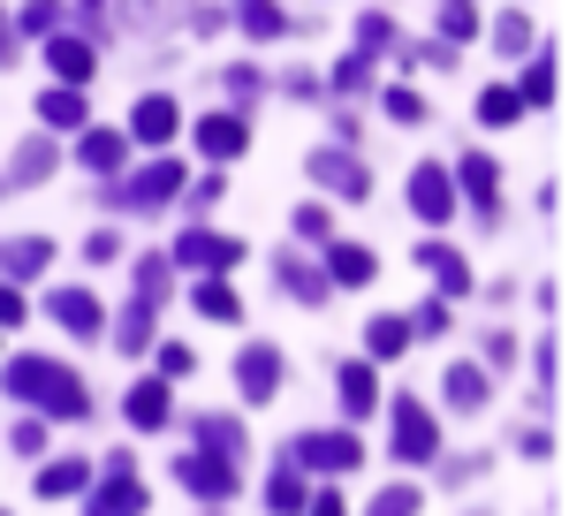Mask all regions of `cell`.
<instances>
[{"instance_id":"obj_12","label":"cell","mask_w":569,"mask_h":516,"mask_svg":"<svg viewBox=\"0 0 569 516\" xmlns=\"http://www.w3.org/2000/svg\"><path fill=\"white\" fill-rule=\"evenodd\" d=\"M53 319H61L69 335H99V327H107V311H99L91 289H53Z\"/></svg>"},{"instance_id":"obj_31","label":"cell","mask_w":569,"mask_h":516,"mask_svg":"<svg viewBox=\"0 0 569 516\" xmlns=\"http://www.w3.org/2000/svg\"><path fill=\"white\" fill-rule=\"evenodd\" d=\"M463 190H471L479 206H493V190H501V182H493V160H479V152H471V160H463Z\"/></svg>"},{"instance_id":"obj_5","label":"cell","mask_w":569,"mask_h":516,"mask_svg":"<svg viewBox=\"0 0 569 516\" xmlns=\"http://www.w3.org/2000/svg\"><path fill=\"white\" fill-rule=\"evenodd\" d=\"M289 456L311 464V472H357V433H305V440H289Z\"/></svg>"},{"instance_id":"obj_43","label":"cell","mask_w":569,"mask_h":516,"mask_svg":"<svg viewBox=\"0 0 569 516\" xmlns=\"http://www.w3.org/2000/svg\"><path fill=\"white\" fill-rule=\"evenodd\" d=\"M297 236H327V214L319 206H297Z\"/></svg>"},{"instance_id":"obj_4","label":"cell","mask_w":569,"mask_h":516,"mask_svg":"<svg viewBox=\"0 0 569 516\" xmlns=\"http://www.w3.org/2000/svg\"><path fill=\"white\" fill-rule=\"evenodd\" d=\"M305 168H311V182H327V190H342V198H365V190H372V168L350 160V152H335V145L305 152Z\"/></svg>"},{"instance_id":"obj_27","label":"cell","mask_w":569,"mask_h":516,"mask_svg":"<svg viewBox=\"0 0 569 516\" xmlns=\"http://www.w3.org/2000/svg\"><path fill=\"white\" fill-rule=\"evenodd\" d=\"M198 440H206V456H228V464L243 456V426H236V418H206Z\"/></svg>"},{"instance_id":"obj_30","label":"cell","mask_w":569,"mask_h":516,"mask_svg":"<svg viewBox=\"0 0 569 516\" xmlns=\"http://www.w3.org/2000/svg\"><path fill=\"white\" fill-rule=\"evenodd\" d=\"M281 289H289V297H305V304L327 297V281H319L311 266H297V258H281Z\"/></svg>"},{"instance_id":"obj_23","label":"cell","mask_w":569,"mask_h":516,"mask_svg":"<svg viewBox=\"0 0 569 516\" xmlns=\"http://www.w3.org/2000/svg\"><path fill=\"white\" fill-rule=\"evenodd\" d=\"M122 152H130V145H122L114 129H84V168L114 175V168H122Z\"/></svg>"},{"instance_id":"obj_25","label":"cell","mask_w":569,"mask_h":516,"mask_svg":"<svg viewBox=\"0 0 569 516\" xmlns=\"http://www.w3.org/2000/svg\"><path fill=\"white\" fill-rule=\"evenodd\" d=\"M327 266H335V281H350V289H365V281L380 274V266H372V251H357V244H335V258H327Z\"/></svg>"},{"instance_id":"obj_34","label":"cell","mask_w":569,"mask_h":516,"mask_svg":"<svg viewBox=\"0 0 569 516\" xmlns=\"http://www.w3.org/2000/svg\"><path fill=\"white\" fill-rule=\"evenodd\" d=\"M493 46H501V53H531V23L525 16H501V23H493Z\"/></svg>"},{"instance_id":"obj_41","label":"cell","mask_w":569,"mask_h":516,"mask_svg":"<svg viewBox=\"0 0 569 516\" xmlns=\"http://www.w3.org/2000/svg\"><path fill=\"white\" fill-rule=\"evenodd\" d=\"M190 365H198V357H190V349H182V343H168V349H160V373H168V380H182Z\"/></svg>"},{"instance_id":"obj_19","label":"cell","mask_w":569,"mask_h":516,"mask_svg":"<svg viewBox=\"0 0 569 516\" xmlns=\"http://www.w3.org/2000/svg\"><path fill=\"white\" fill-rule=\"evenodd\" d=\"M380 403V380H372V365H342V410L350 418H365Z\"/></svg>"},{"instance_id":"obj_35","label":"cell","mask_w":569,"mask_h":516,"mask_svg":"<svg viewBox=\"0 0 569 516\" xmlns=\"http://www.w3.org/2000/svg\"><path fill=\"white\" fill-rule=\"evenodd\" d=\"M372 85V53H350L342 69H335V91H365Z\"/></svg>"},{"instance_id":"obj_38","label":"cell","mask_w":569,"mask_h":516,"mask_svg":"<svg viewBox=\"0 0 569 516\" xmlns=\"http://www.w3.org/2000/svg\"><path fill=\"white\" fill-rule=\"evenodd\" d=\"M23 31H46V39H53V31H61V8H53V0H31V8H23Z\"/></svg>"},{"instance_id":"obj_16","label":"cell","mask_w":569,"mask_h":516,"mask_svg":"<svg viewBox=\"0 0 569 516\" xmlns=\"http://www.w3.org/2000/svg\"><path fill=\"white\" fill-rule=\"evenodd\" d=\"M198 145H206L213 160H236V152H243V122H236V115H206V122H198Z\"/></svg>"},{"instance_id":"obj_2","label":"cell","mask_w":569,"mask_h":516,"mask_svg":"<svg viewBox=\"0 0 569 516\" xmlns=\"http://www.w3.org/2000/svg\"><path fill=\"white\" fill-rule=\"evenodd\" d=\"M160 289H168V258H144V266H137V304L122 311V335H114L122 349L152 343V304H160Z\"/></svg>"},{"instance_id":"obj_20","label":"cell","mask_w":569,"mask_h":516,"mask_svg":"<svg viewBox=\"0 0 569 516\" xmlns=\"http://www.w3.org/2000/svg\"><path fill=\"white\" fill-rule=\"evenodd\" d=\"M236 23H243L251 39H281V31H289V16H281L273 0H236Z\"/></svg>"},{"instance_id":"obj_29","label":"cell","mask_w":569,"mask_h":516,"mask_svg":"<svg viewBox=\"0 0 569 516\" xmlns=\"http://www.w3.org/2000/svg\"><path fill=\"white\" fill-rule=\"evenodd\" d=\"M517 115H525V99H517V91H479V122L486 129H509Z\"/></svg>"},{"instance_id":"obj_39","label":"cell","mask_w":569,"mask_h":516,"mask_svg":"<svg viewBox=\"0 0 569 516\" xmlns=\"http://www.w3.org/2000/svg\"><path fill=\"white\" fill-rule=\"evenodd\" d=\"M46 168H53V152H46V145H23V160H16V182H39Z\"/></svg>"},{"instance_id":"obj_40","label":"cell","mask_w":569,"mask_h":516,"mask_svg":"<svg viewBox=\"0 0 569 516\" xmlns=\"http://www.w3.org/2000/svg\"><path fill=\"white\" fill-rule=\"evenodd\" d=\"M388 115H395V122H418V115H426V99H418V91H388Z\"/></svg>"},{"instance_id":"obj_6","label":"cell","mask_w":569,"mask_h":516,"mask_svg":"<svg viewBox=\"0 0 569 516\" xmlns=\"http://www.w3.org/2000/svg\"><path fill=\"white\" fill-rule=\"evenodd\" d=\"M176 478L190 486V494H198V502H220V494H236V464H228V456H206V448H198V456H176Z\"/></svg>"},{"instance_id":"obj_32","label":"cell","mask_w":569,"mask_h":516,"mask_svg":"<svg viewBox=\"0 0 569 516\" xmlns=\"http://www.w3.org/2000/svg\"><path fill=\"white\" fill-rule=\"evenodd\" d=\"M198 311H206V319H243L236 289H220V281H206V289H198Z\"/></svg>"},{"instance_id":"obj_3","label":"cell","mask_w":569,"mask_h":516,"mask_svg":"<svg viewBox=\"0 0 569 516\" xmlns=\"http://www.w3.org/2000/svg\"><path fill=\"white\" fill-rule=\"evenodd\" d=\"M395 456H402V464L440 456V426H433V410H418V395H402V403H395Z\"/></svg>"},{"instance_id":"obj_33","label":"cell","mask_w":569,"mask_h":516,"mask_svg":"<svg viewBox=\"0 0 569 516\" xmlns=\"http://www.w3.org/2000/svg\"><path fill=\"white\" fill-rule=\"evenodd\" d=\"M388 46H395L388 16H365V23H357V53H388Z\"/></svg>"},{"instance_id":"obj_13","label":"cell","mask_w":569,"mask_h":516,"mask_svg":"<svg viewBox=\"0 0 569 516\" xmlns=\"http://www.w3.org/2000/svg\"><path fill=\"white\" fill-rule=\"evenodd\" d=\"M130 137H144V145H168V137H176V99H137Z\"/></svg>"},{"instance_id":"obj_8","label":"cell","mask_w":569,"mask_h":516,"mask_svg":"<svg viewBox=\"0 0 569 516\" xmlns=\"http://www.w3.org/2000/svg\"><path fill=\"white\" fill-rule=\"evenodd\" d=\"M91 516H144V486L130 478V456H114V472H107V486L91 494Z\"/></svg>"},{"instance_id":"obj_36","label":"cell","mask_w":569,"mask_h":516,"mask_svg":"<svg viewBox=\"0 0 569 516\" xmlns=\"http://www.w3.org/2000/svg\"><path fill=\"white\" fill-rule=\"evenodd\" d=\"M372 516H418V486H388V494L372 502Z\"/></svg>"},{"instance_id":"obj_15","label":"cell","mask_w":569,"mask_h":516,"mask_svg":"<svg viewBox=\"0 0 569 516\" xmlns=\"http://www.w3.org/2000/svg\"><path fill=\"white\" fill-rule=\"evenodd\" d=\"M130 426H144V433L168 426V387H160V380H137L130 387Z\"/></svg>"},{"instance_id":"obj_44","label":"cell","mask_w":569,"mask_h":516,"mask_svg":"<svg viewBox=\"0 0 569 516\" xmlns=\"http://www.w3.org/2000/svg\"><path fill=\"white\" fill-rule=\"evenodd\" d=\"M16 319H23V297H16V289H0V327H16Z\"/></svg>"},{"instance_id":"obj_17","label":"cell","mask_w":569,"mask_h":516,"mask_svg":"<svg viewBox=\"0 0 569 516\" xmlns=\"http://www.w3.org/2000/svg\"><path fill=\"white\" fill-rule=\"evenodd\" d=\"M46 53H53V69H61L69 85H84L91 69H99V53H91L84 39H46Z\"/></svg>"},{"instance_id":"obj_26","label":"cell","mask_w":569,"mask_h":516,"mask_svg":"<svg viewBox=\"0 0 569 516\" xmlns=\"http://www.w3.org/2000/svg\"><path fill=\"white\" fill-rule=\"evenodd\" d=\"M365 349H372V357H402V349H410V319H372V327H365Z\"/></svg>"},{"instance_id":"obj_1","label":"cell","mask_w":569,"mask_h":516,"mask_svg":"<svg viewBox=\"0 0 569 516\" xmlns=\"http://www.w3.org/2000/svg\"><path fill=\"white\" fill-rule=\"evenodd\" d=\"M0 387L23 395V403H39V410H53V418H84V410H91L84 380H77L69 365H53V357H8Z\"/></svg>"},{"instance_id":"obj_9","label":"cell","mask_w":569,"mask_h":516,"mask_svg":"<svg viewBox=\"0 0 569 516\" xmlns=\"http://www.w3.org/2000/svg\"><path fill=\"white\" fill-rule=\"evenodd\" d=\"M182 190V168L176 160H160V168H144V175H130V182H122V190H114V206H160V198H176Z\"/></svg>"},{"instance_id":"obj_28","label":"cell","mask_w":569,"mask_h":516,"mask_svg":"<svg viewBox=\"0 0 569 516\" xmlns=\"http://www.w3.org/2000/svg\"><path fill=\"white\" fill-rule=\"evenodd\" d=\"M266 502H273V516H297V509H305V472H297V464H289V472H273Z\"/></svg>"},{"instance_id":"obj_37","label":"cell","mask_w":569,"mask_h":516,"mask_svg":"<svg viewBox=\"0 0 569 516\" xmlns=\"http://www.w3.org/2000/svg\"><path fill=\"white\" fill-rule=\"evenodd\" d=\"M440 31H448V39H479V31H471V0H448V8H440Z\"/></svg>"},{"instance_id":"obj_18","label":"cell","mask_w":569,"mask_h":516,"mask_svg":"<svg viewBox=\"0 0 569 516\" xmlns=\"http://www.w3.org/2000/svg\"><path fill=\"white\" fill-rule=\"evenodd\" d=\"M39 122L46 129H84V91H39Z\"/></svg>"},{"instance_id":"obj_10","label":"cell","mask_w":569,"mask_h":516,"mask_svg":"<svg viewBox=\"0 0 569 516\" xmlns=\"http://www.w3.org/2000/svg\"><path fill=\"white\" fill-rule=\"evenodd\" d=\"M410 214L440 228V220L456 214V182H448L440 168H418V175H410Z\"/></svg>"},{"instance_id":"obj_22","label":"cell","mask_w":569,"mask_h":516,"mask_svg":"<svg viewBox=\"0 0 569 516\" xmlns=\"http://www.w3.org/2000/svg\"><path fill=\"white\" fill-rule=\"evenodd\" d=\"M517 99H525V107H555V53H531V69H525V85H517Z\"/></svg>"},{"instance_id":"obj_45","label":"cell","mask_w":569,"mask_h":516,"mask_svg":"<svg viewBox=\"0 0 569 516\" xmlns=\"http://www.w3.org/2000/svg\"><path fill=\"white\" fill-rule=\"evenodd\" d=\"M311 516H350V509H342L335 494H319V502H311Z\"/></svg>"},{"instance_id":"obj_24","label":"cell","mask_w":569,"mask_h":516,"mask_svg":"<svg viewBox=\"0 0 569 516\" xmlns=\"http://www.w3.org/2000/svg\"><path fill=\"white\" fill-rule=\"evenodd\" d=\"M486 395H493V387H486L479 365H456V373H448V403H456V410H479Z\"/></svg>"},{"instance_id":"obj_21","label":"cell","mask_w":569,"mask_h":516,"mask_svg":"<svg viewBox=\"0 0 569 516\" xmlns=\"http://www.w3.org/2000/svg\"><path fill=\"white\" fill-rule=\"evenodd\" d=\"M84 486H91V464H77V456H69V464H46V472H39V494H46V502L84 494Z\"/></svg>"},{"instance_id":"obj_7","label":"cell","mask_w":569,"mask_h":516,"mask_svg":"<svg viewBox=\"0 0 569 516\" xmlns=\"http://www.w3.org/2000/svg\"><path fill=\"white\" fill-rule=\"evenodd\" d=\"M236 387L251 395V403H273V387H281V349L273 343H251L236 357Z\"/></svg>"},{"instance_id":"obj_11","label":"cell","mask_w":569,"mask_h":516,"mask_svg":"<svg viewBox=\"0 0 569 516\" xmlns=\"http://www.w3.org/2000/svg\"><path fill=\"white\" fill-rule=\"evenodd\" d=\"M236 258H243V244H236V236H213V228L176 236V266H236Z\"/></svg>"},{"instance_id":"obj_42","label":"cell","mask_w":569,"mask_h":516,"mask_svg":"<svg viewBox=\"0 0 569 516\" xmlns=\"http://www.w3.org/2000/svg\"><path fill=\"white\" fill-rule=\"evenodd\" d=\"M440 327H448V304H426V311H418V327H410V335H440Z\"/></svg>"},{"instance_id":"obj_14","label":"cell","mask_w":569,"mask_h":516,"mask_svg":"<svg viewBox=\"0 0 569 516\" xmlns=\"http://www.w3.org/2000/svg\"><path fill=\"white\" fill-rule=\"evenodd\" d=\"M418 266L433 274V281L448 289V297H463V289H471V266H463V258L448 251V244H426V251H418Z\"/></svg>"}]
</instances>
